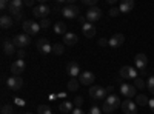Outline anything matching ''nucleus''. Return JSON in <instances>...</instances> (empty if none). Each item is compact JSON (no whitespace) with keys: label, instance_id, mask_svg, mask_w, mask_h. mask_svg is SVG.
I'll list each match as a JSON object with an SVG mask.
<instances>
[{"label":"nucleus","instance_id":"obj_1","mask_svg":"<svg viewBox=\"0 0 154 114\" xmlns=\"http://www.w3.org/2000/svg\"><path fill=\"white\" fill-rule=\"evenodd\" d=\"M119 106H120V97L116 96V94H111V96H108V99L103 102L102 111L106 112V114H109V112H114Z\"/></svg>","mask_w":154,"mask_h":114},{"label":"nucleus","instance_id":"obj_2","mask_svg":"<svg viewBox=\"0 0 154 114\" xmlns=\"http://www.w3.org/2000/svg\"><path fill=\"white\" fill-rule=\"evenodd\" d=\"M60 12H62V16L66 17V19H77V17H80V9H79V6H75V5L63 6L60 9Z\"/></svg>","mask_w":154,"mask_h":114},{"label":"nucleus","instance_id":"obj_3","mask_svg":"<svg viewBox=\"0 0 154 114\" xmlns=\"http://www.w3.org/2000/svg\"><path fill=\"white\" fill-rule=\"evenodd\" d=\"M22 26H23V31L25 34H28V35H35L38 31H40V23H35L34 20H25L22 23Z\"/></svg>","mask_w":154,"mask_h":114},{"label":"nucleus","instance_id":"obj_4","mask_svg":"<svg viewBox=\"0 0 154 114\" xmlns=\"http://www.w3.org/2000/svg\"><path fill=\"white\" fill-rule=\"evenodd\" d=\"M12 42H14L17 49H23L25 46H28L31 43V37L28 34H17L12 37Z\"/></svg>","mask_w":154,"mask_h":114},{"label":"nucleus","instance_id":"obj_5","mask_svg":"<svg viewBox=\"0 0 154 114\" xmlns=\"http://www.w3.org/2000/svg\"><path fill=\"white\" fill-rule=\"evenodd\" d=\"M6 85H8L9 90L17 91L23 86V79L20 77V75H11V77H8V80H6Z\"/></svg>","mask_w":154,"mask_h":114},{"label":"nucleus","instance_id":"obj_6","mask_svg":"<svg viewBox=\"0 0 154 114\" xmlns=\"http://www.w3.org/2000/svg\"><path fill=\"white\" fill-rule=\"evenodd\" d=\"M89 96H91V99H94V100L105 99L106 97V90L103 86H99V85L91 86V88H89Z\"/></svg>","mask_w":154,"mask_h":114},{"label":"nucleus","instance_id":"obj_7","mask_svg":"<svg viewBox=\"0 0 154 114\" xmlns=\"http://www.w3.org/2000/svg\"><path fill=\"white\" fill-rule=\"evenodd\" d=\"M85 17H86V20H88L89 23H93V22H97V20H99V19L102 17V9H100V8H97V6L88 8V11H86Z\"/></svg>","mask_w":154,"mask_h":114},{"label":"nucleus","instance_id":"obj_8","mask_svg":"<svg viewBox=\"0 0 154 114\" xmlns=\"http://www.w3.org/2000/svg\"><path fill=\"white\" fill-rule=\"evenodd\" d=\"M37 49L40 51L42 54H48V53H53V46H51L49 40L46 39V37H42V39H38L37 43H35Z\"/></svg>","mask_w":154,"mask_h":114},{"label":"nucleus","instance_id":"obj_9","mask_svg":"<svg viewBox=\"0 0 154 114\" xmlns=\"http://www.w3.org/2000/svg\"><path fill=\"white\" fill-rule=\"evenodd\" d=\"M49 6H46V5H38V6H34V9H32V14H34V17H37V19H46V16L49 14Z\"/></svg>","mask_w":154,"mask_h":114},{"label":"nucleus","instance_id":"obj_10","mask_svg":"<svg viewBox=\"0 0 154 114\" xmlns=\"http://www.w3.org/2000/svg\"><path fill=\"white\" fill-rule=\"evenodd\" d=\"M122 109L125 114H137V103L131 99H126L125 102H122Z\"/></svg>","mask_w":154,"mask_h":114},{"label":"nucleus","instance_id":"obj_11","mask_svg":"<svg viewBox=\"0 0 154 114\" xmlns=\"http://www.w3.org/2000/svg\"><path fill=\"white\" fill-rule=\"evenodd\" d=\"M120 93L126 99H133V97H136V86H133L130 83H123V85H120Z\"/></svg>","mask_w":154,"mask_h":114},{"label":"nucleus","instance_id":"obj_12","mask_svg":"<svg viewBox=\"0 0 154 114\" xmlns=\"http://www.w3.org/2000/svg\"><path fill=\"white\" fill-rule=\"evenodd\" d=\"M120 77L122 79H126V80H130V79H136L137 77V72L133 66H123L120 69Z\"/></svg>","mask_w":154,"mask_h":114},{"label":"nucleus","instance_id":"obj_13","mask_svg":"<svg viewBox=\"0 0 154 114\" xmlns=\"http://www.w3.org/2000/svg\"><path fill=\"white\" fill-rule=\"evenodd\" d=\"M94 79L96 77H94V74L91 71H83L79 75V82L83 83V85H93L94 83Z\"/></svg>","mask_w":154,"mask_h":114},{"label":"nucleus","instance_id":"obj_14","mask_svg":"<svg viewBox=\"0 0 154 114\" xmlns=\"http://www.w3.org/2000/svg\"><path fill=\"white\" fill-rule=\"evenodd\" d=\"M23 5H25V3L22 2V0H11L8 11L11 12V14L17 16V14H20V12H22V6H23Z\"/></svg>","mask_w":154,"mask_h":114},{"label":"nucleus","instance_id":"obj_15","mask_svg":"<svg viewBox=\"0 0 154 114\" xmlns=\"http://www.w3.org/2000/svg\"><path fill=\"white\" fill-rule=\"evenodd\" d=\"M66 72L71 75V79H74L75 75H80V66L77 62H69L66 65Z\"/></svg>","mask_w":154,"mask_h":114},{"label":"nucleus","instance_id":"obj_16","mask_svg":"<svg viewBox=\"0 0 154 114\" xmlns=\"http://www.w3.org/2000/svg\"><path fill=\"white\" fill-rule=\"evenodd\" d=\"M25 71V62L23 60H16V62H12L11 63V72L14 74V75H19Z\"/></svg>","mask_w":154,"mask_h":114},{"label":"nucleus","instance_id":"obj_17","mask_svg":"<svg viewBox=\"0 0 154 114\" xmlns=\"http://www.w3.org/2000/svg\"><path fill=\"white\" fill-rule=\"evenodd\" d=\"M82 32H83V35H85V37L91 39V37H94V35H96V26H94L93 23L86 22L85 25H82Z\"/></svg>","mask_w":154,"mask_h":114},{"label":"nucleus","instance_id":"obj_18","mask_svg":"<svg viewBox=\"0 0 154 114\" xmlns=\"http://www.w3.org/2000/svg\"><path fill=\"white\" fill-rule=\"evenodd\" d=\"M134 63H136V66L140 69V71H145V66H146V63H148V59L143 53H140L134 57Z\"/></svg>","mask_w":154,"mask_h":114},{"label":"nucleus","instance_id":"obj_19","mask_svg":"<svg viewBox=\"0 0 154 114\" xmlns=\"http://www.w3.org/2000/svg\"><path fill=\"white\" fill-rule=\"evenodd\" d=\"M19 51V49L16 48L14 42L12 40H3V53L6 56H12V54H16Z\"/></svg>","mask_w":154,"mask_h":114},{"label":"nucleus","instance_id":"obj_20","mask_svg":"<svg viewBox=\"0 0 154 114\" xmlns=\"http://www.w3.org/2000/svg\"><path fill=\"white\" fill-rule=\"evenodd\" d=\"M123 42H125V35L123 34H114L109 39V46L111 48H119Z\"/></svg>","mask_w":154,"mask_h":114},{"label":"nucleus","instance_id":"obj_21","mask_svg":"<svg viewBox=\"0 0 154 114\" xmlns=\"http://www.w3.org/2000/svg\"><path fill=\"white\" fill-rule=\"evenodd\" d=\"M12 25H14V19H12L11 16L8 14H2V17H0V26H2L3 29H8L11 28Z\"/></svg>","mask_w":154,"mask_h":114},{"label":"nucleus","instance_id":"obj_22","mask_svg":"<svg viewBox=\"0 0 154 114\" xmlns=\"http://www.w3.org/2000/svg\"><path fill=\"white\" fill-rule=\"evenodd\" d=\"M134 8V0H123V2L120 3L119 9L120 12H123V14H128V12H131Z\"/></svg>","mask_w":154,"mask_h":114},{"label":"nucleus","instance_id":"obj_23","mask_svg":"<svg viewBox=\"0 0 154 114\" xmlns=\"http://www.w3.org/2000/svg\"><path fill=\"white\" fill-rule=\"evenodd\" d=\"M63 43H65V45H69V46L75 45V43H77V35H75L74 32H66L65 37H63Z\"/></svg>","mask_w":154,"mask_h":114},{"label":"nucleus","instance_id":"obj_24","mask_svg":"<svg viewBox=\"0 0 154 114\" xmlns=\"http://www.w3.org/2000/svg\"><path fill=\"white\" fill-rule=\"evenodd\" d=\"M59 109H60V112L66 114V112H69V111L74 109V103L72 102H62L60 106H59Z\"/></svg>","mask_w":154,"mask_h":114},{"label":"nucleus","instance_id":"obj_25","mask_svg":"<svg viewBox=\"0 0 154 114\" xmlns=\"http://www.w3.org/2000/svg\"><path fill=\"white\" fill-rule=\"evenodd\" d=\"M54 31H56V34H66V23L65 22L54 23Z\"/></svg>","mask_w":154,"mask_h":114},{"label":"nucleus","instance_id":"obj_26","mask_svg":"<svg viewBox=\"0 0 154 114\" xmlns=\"http://www.w3.org/2000/svg\"><path fill=\"white\" fill-rule=\"evenodd\" d=\"M136 103L140 105V106H145V105L149 103V100H148V97L145 94H137L136 96Z\"/></svg>","mask_w":154,"mask_h":114},{"label":"nucleus","instance_id":"obj_27","mask_svg":"<svg viewBox=\"0 0 154 114\" xmlns=\"http://www.w3.org/2000/svg\"><path fill=\"white\" fill-rule=\"evenodd\" d=\"M63 51H65V48H63L62 43H56V45H53V53H54L56 56H62Z\"/></svg>","mask_w":154,"mask_h":114},{"label":"nucleus","instance_id":"obj_28","mask_svg":"<svg viewBox=\"0 0 154 114\" xmlns=\"http://www.w3.org/2000/svg\"><path fill=\"white\" fill-rule=\"evenodd\" d=\"M79 80H75V79H71L69 82H68V90L69 91H77L79 90Z\"/></svg>","mask_w":154,"mask_h":114},{"label":"nucleus","instance_id":"obj_29","mask_svg":"<svg viewBox=\"0 0 154 114\" xmlns=\"http://www.w3.org/2000/svg\"><path fill=\"white\" fill-rule=\"evenodd\" d=\"M37 114H53V111H51V108L46 106V105H38Z\"/></svg>","mask_w":154,"mask_h":114},{"label":"nucleus","instance_id":"obj_30","mask_svg":"<svg viewBox=\"0 0 154 114\" xmlns=\"http://www.w3.org/2000/svg\"><path fill=\"white\" fill-rule=\"evenodd\" d=\"M134 86L139 88V90H143V88H145V80L142 77H136L134 79Z\"/></svg>","mask_w":154,"mask_h":114},{"label":"nucleus","instance_id":"obj_31","mask_svg":"<svg viewBox=\"0 0 154 114\" xmlns=\"http://www.w3.org/2000/svg\"><path fill=\"white\" fill-rule=\"evenodd\" d=\"M146 86H148L149 93H151V94H154V75H151V77L148 79V82H146Z\"/></svg>","mask_w":154,"mask_h":114},{"label":"nucleus","instance_id":"obj_32","mask_svg":"<svg viewBox=\"0 0 154 114\" xmlns=\"http://www.w3.org/2000/svg\"><path fill=\"white\" fill-rule=\"evenodd\" d=\"M119 14H120V9H119V8H111V9H109V16H111V17H117Z\"/></svg>","mask_w":154,"mask_h":114},{"label":"nucleus","instance_id":"obj_33","mask_svg":"<svg viewBox=\"0 0 154 114\" xmlns=\"http://www.w3.org/2000/svg\"><path fill=\"white\" fill-rule=\"evenodd\" d=\"M8 8H9V2H6V0H0V9L6 11Z\"/></svg>","mask_w":154,"mask_h":114},{"label":"nucleus","instance_id":"obj_34","mask_svg":"<svg viewBox=\"0 0 154 114\" xmlns=\"http://www.w3.org/2000/svg\"><path fill=\"white\" fill-rule=\"evenodd\" d=\"M2 114H12V108L9 105H3L2 106Z\"/></svg>","mask_w":154,"mask_h":114},{"label":"nucleus","instance_id":"obj_35","mask_svg":"<svg viewBox=\"0 0 154 114\" xmlns=\"http://www.w3.org/2000/svg\"><path fill=\"white\" fill-rule=\"evenodd\" d=\"M82 103H83V97H75V100H74V106H75V108H80Z\"/></svg>","mask_w":154,"mask_h":114},{"label":"nucleus","instance_id":"obj_36","mask_svg":"<svg viewBox=\"0 0 154 114\" xmlns=\"http://www.w3.org/2000/svg\"><path fill=\"white\" fill-rule=\"evenodd\" d=\"M49 25H51V22H49L48 19H45V20H42V22H40V28H43V29H46V28L49 26Z\"/></svg>","mask_w":154,"mask_h":114},{"label":"nucleus","instance_id":"obj_37","mask_svg":"<svg viewBox=\"0 0 154 114\" xmlns=\"http://www.w3.org/2000/svg\"><path fill=\"white\" fill-rule=\"evenodd\" d=\"M96 3H97V0H83V5H88V6H96Z\"/></svg>","mask_w":154,"mask_h":114},{"label":"nucleus","instance_id":"obj_38","mask_svg":"<svg viewBox=\"0 0 154 114\" xmlns=\"http://www.w3.org/2000/svg\"><path fill=\"white\" fill-rule=\"evenodd\" d=\"M88 114H102V111H100L97 106H93L91 109H89V112H88Z\"/></svg>","mask_w":154,"mask_h":114},{"label":"nucleus","instance_id":"obj_39","mask_svg":"<svg viewBox=\"0 0 154 114\" xmlns=\"http://www.w3.org/2000/svg\"><path fill=\"white\" fill-rule=\"evenodd\" d=\"M99 45H100V46H106V45H109V40H106V39H100V40H99Z\"/></svg>","mask_w":154,"mask_h":114},{"label":"nucleus","instance_id":"obj_40","mask_svg":"<svg viewBox=\"0 0 154 114\" xmlns=\"http://www.w3.org/2000/svg\"><path fill=\"white\" fill-rule=\"evenodd\" d=\"M17 56H19L20 60H23V57H25V49H19V51H17Z\"/></svg>","mask_w":154,"mask_h":114},{"label":"nucleus","instance_id":"obj_41","mask_svg":"<svg viewBox=\"0 0 154 114\" xmlns=\"http://www.w3.org/2000/svg\"><path fill=\"white\" fill-rule=\"evenodd\" d=\"M71 114H85V112H83V109H82V108H74Z\"/></svg>","mask_w":154,"mask_h":114},{"label":"nucleus","instance_id":"obj_42","mask_svg":"<svg viewBox=\"0 0 154 114\" xmlns=\"http://www.w3.org/2000/svg\"><path fill=\"white\" fill-rule=\"evenodd\" d=\"M149 108H151V111H154V99H149Z\"/></svg>","mask_w":154,"mask_h":114},{"label":"nucleus","instance_id":"obj_43","mask_svg":"<svg viewBox=\"0 0 154 114\" xmlns=\"http://www.w3.org/2000/svg\"><path fill=\"white\" fill-rule=\"evenodd\" d=\"M25 5H26V6H32L34 2H32V0H26V2H25Z\"/></svg>","mask_w":154,"mask_h":114},{"label":"nucleus","instance_id":"obj_44","mask_svg":"<svg viewBox=\"0 0 154 114\" xmlns=\"http://www.w3.org/2000/svg\"><path fill=\"white\" fill-rule=\"evenodd\" d=\"M22 16H23V12H20V14L14 16V19H16V20H20V19H22Z\"/></svg>","mask_w":154,"mask_h":114},{"label":"nucleus","instance_id":"obj_45","mask_svg":"<svg viewBox=\"0 0 154 114\" xmlns=\"http://www.w3.org/2000/svg\"><path fill=\"white\" fill-rule=\"evenodd\" d=\"M25 114H32V112H25Z\"/></svg>","mask_w":154,"mask_h":114}]
</instances>
